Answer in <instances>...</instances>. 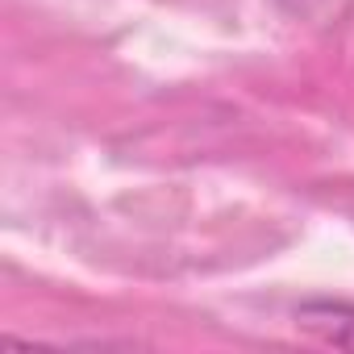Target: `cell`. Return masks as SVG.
Instances as JSON below:
<instances>
[{"mask_svg":"<svg viewBox=\"0 0 354 354\" xmlns=\"http://www.w3.org/2000/svg\"><path fill=\"white\" fill-rule=\"evenodd\" d=\"M300 317H304V325L321 342H333V346H350L354 350V308H346V304H308Z\"/></svg>","mask_w":354,"mask_h":354,"instance_id":"cell-1","label":"cell"}]
</instances>
